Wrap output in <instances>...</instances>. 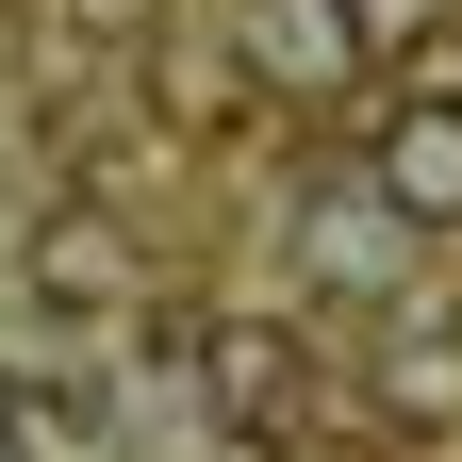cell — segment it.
Returning <instances> with one entry per match:
<instances>
[{
  "instance_id": "obj_1",
  "label": "cell",
  "mask_w": 462,
  "mask_h": 462,
  "mask_svg": "<svg viewBox=\"0 0 462 462\" xmlns=\"http://www.w3.org/2000/svg\"><path fill=\"white\" fill-rule=\"evenodd\" d=\"M17 298H33L50 330H133V298H149V231L116 215V199H50V215L17 231Z\"/></svg>"
},
{
  "instance_id": "obj_2",
  "label": "cell",
  "mask_w": 462,
  "mask_h": 462,
  "mask_svg": "<svg viewBox=\"0 0 462 462\" xmlns=\"http://www.w3.org/2000/svg\"><path fill=\"white\" fill-rule=\"evenodd\" d=\"M248 67L281 99H364L380 83V33H364V0H248Z\"/></svg>"
},
{
  "instance_id": "obj_3",
  "label": "cell",
  "mask_w": 462,
  "mask_h": 462,
  "mask_svg": "<svg viewBox=\"0 0 462 462\" xmlns=\"http://www.w3.org/2000/svg\"><path fill=\"white\" fill-rule=\"evenodd\" d=\"M364 182L413 215V231H462V99L396 83V116H380V165H364Z\"/></svg>"
},
{
  "instance_id": "obj_4",
  "label": "cell",
  "mask_w": 462,
  "mask_h": 462,
  "mask_svg": "<svg viewBox=\"0 0 462 462\" xmlns=\"http://www.w3.org/2000/svg\"><path fill=\"white\" fill-rule=\"evenodd\" d=\"M199 346H215L199 380H215V413H231V430H281V413H298V314H215Z\"/></svg>"
},
{
  "instance_id": "obj_5",
  "label": "cell",
  "mask_w": 462,
  "mask_h": 462,
  "mask_svg": "<svg viewBox=\"0 0 462 462\" xmlns=\"http://www.w3.org/2000/svg\"><path fill=\"white\" fill-rule=\"evenodd\" d=\"M165 116H182V133H231V67H215V50H182V67H165Z\"/></svg>"
},
{
  "instance_id": "obj_6",
  "label": "cell",
  "mask_w": 462,
  "mask_h": 462,
  "mask_svg": "<svg viewBox=\"0 0 462 462\" xmlns=\"http://www.w3.org/2000/svg\"><path fill=\"white\" fill-rule=\"evenodd\" d=\"M396 83H430V99H462V33H446V17H430V33H413V50H396Z\"/></svg>"
},
{
  "instance_id": "obj_7",
  "label": "cell",
  "mask_w": 462,
  "mask_h": 462,
  "mask_svg": "<svg viewBox=\"0 0 462 462\" xmlns=\"http://www.w3.org/2000/svg\"><path fill=\"white\" fill-rule=\"evenodd\" d=\"M430 17H446V0H364V33H380V50H413Z\"/></svg>"
},
{
  "instance_id": "obj_8",
  "label": "cell",
  "mask_w": 462,
  "mask_h": 462,
  "mask_svg": "<svg viewBox=\"0 0 462 462\" xmlns=\"http://www.w3.org/2000/svg\"><path fill=\"white\" fill-rule=\"evenodd\" d=\"M199 462H281V430H264V446H248V430H231V446H199Z\"/></svg>"
}]
</instances>
